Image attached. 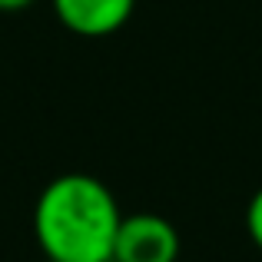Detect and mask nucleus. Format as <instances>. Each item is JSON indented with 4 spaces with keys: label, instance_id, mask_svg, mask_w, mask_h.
Masks as SVG:
<instances>
[{
    "label": "nucleus",
    "instance_id": "nucleus-1",
    "mask_svg": "<svg viewBox=\"0 0 262 262\" xmlns=\"http://www.w3.org/2000/svg\"><path fill=\"white\" fill-rule=\"evenodd\" d=\"M123 212L103 179L63 173L43 186L33 206V236L43 256L63 262H113Z\"/></svg>",
    "mask_w": 262,
    "mask_h": 262
},
{
    "label": "nucleus",
    "instance_id": "nucleus-2",
    "mask_svg": "<svg viewBox=\"0 0 262 262\" xmlns=\"http://www.w3.org/2000/svg\"><path fill=\"white\" fill-rule=\"evenodd\" d=\"M179 232L169 219L156 212L123 216L113 243V262H176Z\"/></svg>",
    "mask_w": 262,
    "mask_h": 262
},
{
    "label": "nucleus",
    "instance_id": "nucleus-3",
    "mask_svg": "<svg viewBox=\"0 0 262 262\" xmlns=\"http://www.w3.org/2000/svg\"><path fill=\"white\" fill-rule=\"evenodd\" d=\"M136 0H53V13L70 33L110 37L133 17Z\"/></svg>",
    "mask_w": 262,
    "mask_h": 262
},
{
    "label": "nucleus",
    "instance_id": "nucleus-4",
    "mask_svg": "<svg viewBox=\"0 0 262 262\" xmlns=\"http://www.w3.org/2000/svg\"><path fill=\"white\" fill-rule=\"evenodd\" d=\"M246 229H249V239L262 249V186L256 189V196L249 199V209H246Z\"/></svg>",
    "mask_w": 262,
    "mask_h": 262
},
{
    "label": "nucleus",
    "instance_id": "nucleus-5",
    "mask_svg": "<svg viewBox=\"0 0 262 262\" xmlns=\"http://www.w3.org/2000/svg\"><path fill=\"white\" fill-rule=\"evenodd\" d=\"M30 4H37V0H0V10L4 13H17V10H27Z\"/></svg>",
    "mask_w": 262,
    "mask_h": 262
},
{
    "label": "nucleus",
    "instance_id": "nucleus-6",
    "mask_svg": "<svg viewBox=\"0 0 262 262\" xmlns=\"http://www.w3.org/2000/svg\"><path fill=\"white\" fill-rule=\"evenodd\" d=\"M43 262H63V259H50V256H47V259H43Z\"/></svg>",
    "mask_w": 262,
    "mask_h": 262
}]
</instances>
